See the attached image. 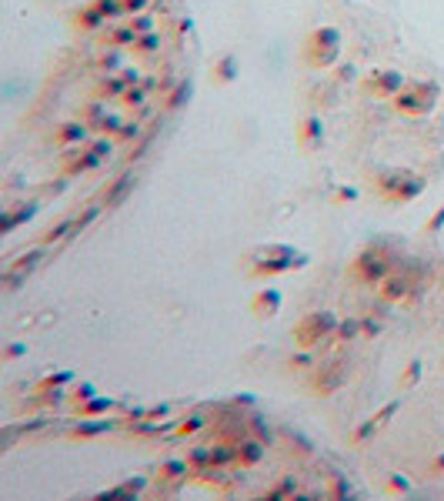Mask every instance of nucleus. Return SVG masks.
Here are the masks:
<instances>
[{"label": "nucleus", "instance_id": "nucleus-6", "mask_svg": "<svg viewBox=\"0 0 444 501\" xmlns=\"http://www.w3.org/2000/svg\"><path fill=\"white\" fill-rule=\"evenodd\" d=\"M418 374H421V361H414V364L408 367V374H404V384H411V381H418Z\"/></svg>", "mask_w": 444, "mask_h": 501}, {"label": "nucleus", "instance_id": "nucleus-2", "mask_svg": "<svg viewBox=\"0 0 444 501\" xmlns=\"http://www.w3.org/2000/svg\"><path fill=\"white\" fill-rule=\"evenodd\" d=\"M261 455H264V448H261V441H244V445H241V458H244L247 465H254V461H261Z\"/></svg>", "mask_w": 444, "mask_h": 501}, {"label": "nucleus", "instance_id": "nucleus-1", "mask_svg": "<svg viewBox=\"0 0 444 501\" xmlns=\"http://www.w3.org/2000/svg\"><path fill=\"white\" fill-rule=\"evenodd\" d=\"M37 264H40V251H30V254L23 257L17 267H10V271H7V284H10V288H17V278H20V274H30Z\"/></svg>", "mask_w": 444, "mask_h": 501}, {"label": "nucleus", "instance_id": "nucleus-4", "mask_svg": "<svg viewBox=\"0 0 444 501\" xmlns=\"http://www.w3.org/2000/svg\"><path fill=\"white\" fill-rule=\"evenodd\" d=\"M111 428V421H97V424H80L77 434H97V431H107Z\"/></svg>", "mask_w": 444, "mask_h": 501}, {"label": "nucleus", "instance_id": "nucleus-9", "mask_svg": "<svg viewBox=\"0 0 444 501\" xmlns=\"http://www.w3.org/2000/svg\"><path fill=\"white\" fill-rule=\"evenodd\" d=\"M438 227H444V207L434 214V221H431V231H438Z\"/></svg>", "mask_w": 444, "mask_h": 501}, {"label": "nucleus", "instance_id": "nucleus-5", "mask_svg": "<svg viewBox=\"0 0 444 501\" xmlns=\"http://www.w3.org/2000/svg\"><path fill=\"white\" fill-rule=\"evenodd\" d=\"M388 284H391V288H388V298H398V294H404V281H398V278H391Z\"/></svg>", "mask_w": 444, "mask_h": 501}, {"label": "nucleus", "instance_id": "nucleus-7", "mask_svg": "<svg viewBox=\"0 0 444 501\" xmlns=\"http://www.w3.org/2000/svg\"><path fill=\"white\" fill-rule=\"evenodd\" d=\"M357 328H361V321H344V324H341V334L351 337V334H357Z\"/></svg>", "mask_w": 444, "mask_h": 501}, {"label": "nucleus", "instance_id": "nucleus-3", "mask_svg": "<svg viewBox=\"0 0 444 501\" xmlns=\"http://www.w3.org/2000/svg\"><path fill=\"white\" fill-rule=\"evenodd\" d=\"M131 187H134V177H127V174H124V180H121V184H117V187L111 190V194H107V204H117V200H121V197H124V194H127Z\"/></svg>", "mask_w": 444, "mask_h": 501}, {"label": "nucleus", "instance_id": "nucleus-8", "mask_svg": "<svg viewBox=\"0 0 444 501\" xmlns=\"http://www.w3.org/2000/svg\"><path fill=\"white\" fill-rule=\"evenodd\" d=\"M107 408H111V401H104V398H97V401L87 404V411H107Z\"/></svg>", "mask_w": 444, "mask_h": 501}]
</instances>
